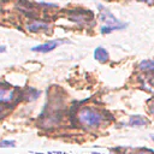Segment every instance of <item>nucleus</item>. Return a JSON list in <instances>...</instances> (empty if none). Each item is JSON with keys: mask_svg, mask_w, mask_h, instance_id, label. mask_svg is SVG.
Returning <instances> with one entry per match:
<instances>
[{"mask_svg": "<svg viewBox=\"0 0 154 154\" xmlns=\"http://www.w3.org/2000/svg\"><path fill=\"white\" fill-rule=\"evenodd\" d=\"M77 122L79 125L87 128V129H94V128H97L102 119H103V116L101 114L100 111H97L96 108L94 107H89V106H85V107H82L77 114Z\"/></svg>", "mask_w": 154, "mask_h": 154, "instance_id": "obj_1", "label": "nucleus"}, {"mask_svg": "<svg viewBox=\"0 0 154 154\" xmlns=\"http://www.w3.org/2000/svg\"><path fill=\"white\" fill-rule=\"evenodd\" d=\"M100 20L106 23V25L101 26V32L102 34H108L113 30H119V29H123V28L126 26L125 23L119 22L107 8H102L100 11Z\"/></svg>", "mask_w": 154, "mask_h": 154, "instance_id": "obj_2", "label": "nucleus"}, {"mask_svg": "<svg viewBox=\"0 0 154 154\" xmlns=\"http://www.w3.org/2000/svg\"><path fill=\"white\" fill-rule=\"evenodd\" d=\"M69 19L77 23L78 25H85L93 19V14L89 11H83V10H73L69 13Z\"/></svg>", "mask_w": 154, "mask_h": 154, "instance_id": "obj_3", "label": "nucleus"}, {"mask_svg": "<svg viewBox=\"0 0 154 154\" xmlns=\"http://www.w3.org/2000/svg\"><path fill=\"white\" fill-rule=\"evenodd\" d=\"M16 97H17V93L14 89L0 87V103L12 102Z\"/></svg>", "mask_w": 154, "mask_h": 154, "instance_id": "obj_4", "label": "nucleus"}, {"mask_svg": "<svg viewBox=\"0 0 154 154\" xmlns=\"http://www.w3.org/2000/svg\"><path fill=\"white\" fill-rule=\"evenodd\" d=\"M26 30L28 31H31V32H37V31H41V30H47L49 28V24L41 20V19H32L31 22H29L26 24Z\"/></svg>", "mask_w": 154, "mask_h": 154, "instance_id": "obj_5", "label": "nucleus"}, {"mask_svg": "<svg viewBox=\"0 0 154 154\" xmlns=\"http://www.w3.org/2000/svg\"><path fill=\"white\" fill-rule=\"evenodd\" d=\"M60 43H63V41H49L47 43H43V45L36 46V47H32L31 51H34V52H41V53H47V52L53 51L54 48H57Z\"/></svg>", "mask_w": 154, "mask_h": 154, "instance_id": "obj_6", "label": "nucleus"}, {"mask_svg": "<svg viewBox=\"0 0 154 154\" xmlns=\"http://www.w3.org/2000/svg\"><path fill=\"white\" fill-rule=\"evenodd\" d=\"M148 124V120L142 117V116H131L129 119V125L130 126H144Z\"/></svg>", "mask_w": 154, "mask_h": 154, "instance_id": "obj_7", "label": "nucleus"}, {"mask_svg": "<svg viewBox=\"0 0 154 154\" xmlns=\"http://www.w3.org/2000/svg\"><path fill=\"white\" fill-rule=\"evenodd\" d=\"M94 57L100 63H106L108 60V52L105 48H102V47H97L94 51Z\"/></svg>", "mask_w": 154, "mask_h": 154, "instance_id": "obj_8", "label": "nucleus"}, {"mask_svg": "<svg viewBox=\"0 0 154 154\" xmlns=\"http://www.w3.org/2000/svg\"><path fill=\"white\" fill-rule=\"evenodd\" d=\"M38 91L36 90V89H34V88H29V89H26L23 94H22V96H23V99H25V100H28V101H32V100H35L37 96H38Z\"/></svg>", "mask_w": 154, "mask_h": 154, "instance_id": "obj_9", "label": "nucleus"}, {"mask_svg": "<svg viewBox=\"0 0 154 154\" xmlns=\"http://www.w3.org/2000/svg\"><path fill=\"white\" fill-rule=\"evenodd\" d=\"M138 69L140 70H143V71L154 72V61L153 60H144V61H142L138 65Z\"/></svg>", "mask_w": 154, "mask_h": 154, "instance_id": "obj_10", "label": "nucleus"}, {"mask_svg": "<svg viewBox=\"0 0 154 154\" xmlns=\"http://www.w3.org/2000/svg\"><path fill=\"white\" fill-rule=\"evenodd\" d=\"M132 154H154V153L152 150H149V149H140V150H137V152H135Z\"/></svg>", "mask_w": 154, "mask_h": 154, "instance_id": "obj_11", "label": "nucleus"}, {"mask_svg": "<svg viewBox=\"0 0 154 154\" xmlns=\"http://www.w3.org/2000/svg\"><path fill=\"white\" fill-rule=\"evenodd\" d=\"M8 146H13V141H2V142H0V147H8Z\"/></svg>", "mask_w": 154, "mask_h": 154, "instance_id": "obj_12", "label": "nucleus"}, {"mask_svg": "<svg viewBox=\"0 0 154 154\" xmlns=\"http://www.w3.org/2000/svg\"><path fill=\"white\" fill-rule=\"evenodd\" d=\"M148 82H149V84L154 88V72H152V75L148 76Z\"/></svg>", "mask_w": 154, "mask_h": 154, "instance_id": "obj_13", "label": "nucleus"}, {"mask_svg": "<svg viewBox=\"0 0 154 154\" xmlns=\"http://www.w3.org/2000/svg\"><path fill=\"white\" fill-rule=\"evenodd\" d=\"M138 1H143V2H147V4H153V0H138Z\"/></svg>", "mask_w": 154, "mask_h": 154, "instance_id": "obj_14", "label": "nucleus"}, {"mask_svg": "<svg viewBox=\"0 0 154 154\" xmlns=\"http://www.w3.org/2000/svg\"><path fill=\"white\" fill-rule=\"evenodd\" d=\"M4 109H5V106H4V103H0V113H1Z\"/></svg>", "mask_w": 154, "mask_h": 154, "instance_id": "obj_15", "label": "nucleus"}, {"mask_svg": "<svg viewBox=\"0 0 154 154\" xmlns=\"http://www.w3.org/2000/svg\"><path fill=\"white\" fill-rule=\"evenodd\" d=\"M2 52H5V47L4 46H0V53H2Z\"/></svg>", "mask_w": 154, "mask_h": 154, "instance_id": "obj_16", "label": "nucleus"}, {"mask_svg": "<svg viewBox=\"0 0 154 154\" xmlns=\"http://www.w3.org/2000/svg\"><path fill=\"white\" fill-rule=\"evenodd\" d=\"M150 138H152V140L154 141V135H152V136H150Z\"/></svg>", "mask_w": 154, "mask_h": 154, "instance_id": "obj_17", "label": "nucleus"}, {"mask_svg": "<svg viewBox=\"0 0 154 154\" xmlns=\"http://www.w3.org/2000/svg\"><path fill=\"white\" fill-rule=\"evenodd\" d=\"M111 154H114V152H111Z\"/></svg>", "mask_w": 154, "mask_h": 154, "instance_id": "obj_18", "label": "nucleus"}]
</instances>
